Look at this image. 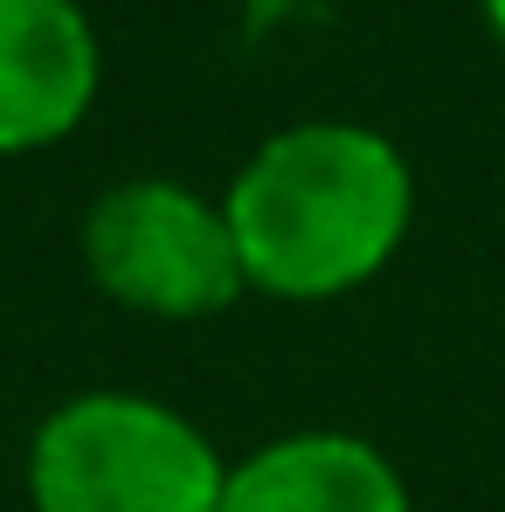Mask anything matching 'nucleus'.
I'll return each instance as SVG.
<instances>
[{"instance_id":"nucleus-1","label":"nucleus","mask_w":505,"mask_h":512,"mask_svg":"<svg viewBox=\"0 0 505 512\" xmlns=\"http://www.w3.org/2000/svg\"><path fill=\"white\" fill-rule=\"evenodd\" d=\"M222 215L256 298L333 305L402 256L416 229V167L360 118H298L236 167Z\"/></svg>"},{"instance_id":"nucleus-2","label":"nucleus","mask_w":505,"mask_h":512,"mask_svg":"<svg viewBox=\"0 0 505 512\" xmlns=\"http://www.w3.org/2000/svg\"><path fill=\"white\" fill-rule=\"evenodd\" d=\"M229 457L146 388L63 395L28 436L35 512H222Z\"/></svg>"},{"instance_id":"nucleus-3","label":"nucleus","mask_w":505,"mask_h":512,"mask_svg":"<svg viewBox=\"0 0 505 512\" xmlns=\"http://www.w3.org/2000/svg\"><path fill=\"white\" fill-rule=\"evenodd\" d=\"M77 256L97 298H111L118 312L160 319V326L222 319L236 298H250L222 194H201L173 173L111 180L84 208Z\"/></svg>"},{"instance_id":"nucleus-4","label":"nucleus","mask_w":505,"mask_h":512,"mask_svg":"<svg viewBox=\"0 0 505 512\" xmlns=\"http://www.w3.org/2000/svg\"><path fill=\"white\" fill-rule=\"evenodd\" d=\"M104 90V42L84 0H0V160L84 132Z\"/></svg>"},{"instance_id":"nucleus-5","label":"nucleus","mask_w":505,"mask_h":512,"mask_svg":"<svg viewBox=\"0 0 505 512\" xmlns=\"http://www.w3.org/2000/svg\"><path fill=\"white\" fill-rule=\"evenodd\" d=\"M222 512H416L402 464L353 429H291L229 457Z\"/></svg>"},{"instance_id":"nucleus-6","label":"nucleus","mask_w":505,"mask_h":512,"mask_svg":"<svg viewBox=\"0 0 505 512\" xmlns=\"http://www.w3.org/2000/svg\"><path fill=\"white\" fill-rule=\"evenodd\" d=\"M478 7H485V28H492V42L505 49V0H478Z\"/></svg>"}]
</instances>
